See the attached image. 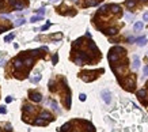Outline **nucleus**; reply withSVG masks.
<instances>
[{"label":"nucleus","mask_w":148,"mask_h":132,"mask_svg":"<svg viewBox=\"0 0 148 132\" xmlns=\"http://www.w3.org/2000/svg\"><path fill=\"white\" fill-rule=\"evenodd\" d=\"M124 86H125V89H126V90L132 91V90L135 89V79H132V78H128V79H125V82H124Z\"/></svg>","instance_id":"nucleus-1"},{"label":"nucleus","mask_w":148,"mask_h":132,"mask_svg":"<svg viewBox=\"0 0 148 132\" xmlns=\"http://www.w3.org/2000/svg\"><path fill=\"white\" fill-rule=\"evenodd\" d=\"M30 99L31 101H34V102H41L42 101V95L39 93H33V91H30Z\"/></svg>","instance_id":"nucleus-2"},{"label":"nucleus","mask_w":148,"mask_h":132,"mask_svg":"<svg viewBox=\"0 0 148 132\" xmlns=\"http://www.w3.org/2000/svg\"><path fill=\"white\" fill-rule=\"evenodd\" d=\"M102 99H103L106 103L111 102V94H110L109 90H103V91H102Z\"/></svg>","instance_id":"nucleus-3"},{"label":"nucleus","mask_w":148,"mask_h":132,"mask_svg":"<svg viewBox=\"0 0 148 132\" xmlns=\"http://www.w3.org/2000/svg\"><path fill=\"white\" fill-rule=\"evenodd\" d=\"M118 59H120V55L117 53V52L110 51V53H109V60H110V63H115V61H118Z\"/></svg>","instance_id":"nucleus-4"},{"label":"nucleus","mask_w":148,"mask_h":132,"mask_svg":"<svg viewBox=\"0 0 148 132\" xmlns=\"http://www.w3.org/2000/svg\"><path fill=\"white\" fill-rule=\"evenodd\" d=\"M139 46H144L145 44H147V37H140V38H136V41H135Z\"/></svg>","instance_id":"nucleus-5"},{"label":"nucleus","mask_w":148,"mask_h":132,"mask_svg":"<svg viewBox=\"0 0 148 132\" xmlns=\"http://www.w3.org/2000/svg\"><path fill=\"white\" fill-rule=\"evenodd\" d=\"M41 117L45 119V120H49V121H53V116H52L49 112H46V110H44L42 113H41Z\"/></svg>","instance_id":"nucleus-6"},{"label":"nucleus","mask_w":148,"mask_h":132,"mask_svg":"<svg viewBox=\"0 0 148 132\" xmlns=\"http://www.w3.org/2000/svg\"><path fill=\"white\" fill-rule=\"evenodd\" d=\"M117 33H118V30L115 27H110V29L105 30V34H107V35H115Z\"/></svg>","instance_id":"nucleus-7"},{"label":"nucleus","mask_w":148,"mask_h":132,"mask_svg":"<svg viewBox=\"0 0 148 132\" xmlns=\"http://www.w3.org/2000/svg\"><path fill=\"white\" fill-rule=\"evenodd\" d=\"M23 110L27 112V113H33V112L35 110V108H33L31 105H29V103H25V106H23Z\"/></svg>","instance_id":"nucleus-8"},{"label":"nucleus","mask_w":148,"mask_h":132,"mask_svg":"<svg viewBox=\"0 0 148 132\" xmlns=\"http://www.w3.org/2000/svg\"><path fill=\"white\" fill-rule=\"evenodd\" d=\"M139 67H140V60H139V57L137 56H135L133 57V69H139Z\"/></svg>","instance_id":"nucleus-9"},{"label":"nucleus","mask_w":148,"mask_h":132,"mask_svg":"<svg viewBox=\"0 0 148 132\" xmlns=\"http://www.w3.org/2000/svg\"><path fill=\"white\" fill-rule=\"evenodd\" d=\"M34 125H46V121H45V119L39 117V119H37L34 121Z\"/></svg>","instance_id":"nucleus-10"},{"label":"nucleus","mask_w":148,"mask_h":132,"mask_svg":"<svg viewBox=\"0 0 148 132\" xmlns=\"http://www.w3.org/2000/svg\"><path fill=\"white\" fill-rule=\"evenodd\" d=\"M145 95H147V91H145L144 89H143V90H139V91H137V97H139L141 101L144 99V97H145Z\"/></svg>","instance_id":"nucleus-11"},{"label":"nucleus","mask_w":148,"mask_h":132,"mask_svg":"<svg viewBox=\"0 0 148 132\" xmlns=\"http://www.w3.org/2000/svg\"><path fill=\"white\" fill-rule=\"evenodd\" d=\"M38 21H42V15H35V17L30 18V22H31V23H35V22H38Z\"/></svg>","instance_id":"nucleus-12"},{"label":"nucleus","mask_w":148,"mask_h":132,"mask_svg":"<svg viewBox=\"0 0 148 132\" xmlns=\"http://www.w3.org/2000/svg\"><path fill=\"white\" fill-rule=\"evenodd\" d=\"M30 80L33 82V83H38V82L41 80V75H39V74H35V76H33Z\"/></svg>","instance_id":"nucleus-13"},{"label":"nucleus","mask_w":148,"mask_h":132,"mask_svg":"<svg viewBox=\"0 0 148 132\" xmlns=\"http://www.w3.org/2000/svg\"><path fill=\"white\" fill-rule=\"evenodd\" d=\"M110 8L113 10V12H115V14H118L120 11H121L120 6H117V4H111V6H110Z\"/></svg>","instance_id":"nucleus-14"},{"label":"nucleus","mask_w":148,"mask_h":132,"mask_svg":"<svg viewBox=\"0 0 148 132\" xmlns=\"http://www.w3.org/2000/svg\"><path fill=\"white\" fill-rule=\"evenodd\" d=\"M126 7L128 8H132V7H135V4H136V0H126Z\"/></svg>","instance_id":"nucleus-15"},{"label":"nucleus","mask_w":148,"mask_h":132,"mask_svg":"<svg viewBox=\"0 0 148 132\" xmlns=\"http://www.w3.org/2000/svg\"><path fill=\"white\" fill-rule=\"evenodd\" d=\"M14 37H15V34H14V33H10L8 35H5L4 41H5V42H10V41H11V40H14Z\"/></svg>","instance_id":"nucleus-16"},{"label":"nucleus","mask_w":148,"mask_h":132,"mask_svg":"<svg viewBox=\"0 0 148 132\" xmlns=\"http://www.w3.org/2000/svg\"><path fill=\"white\" fill-rule=\"evenodd\" d=\"M143 22H136L135 23V30H141L143 29Z\"/></svg>","instance_id":"nucleus-17"},{"label":"nucleus","mask_w":148,"mask_h":132,"mask_svg":"<svg viewBox=\"0 0 148 132\" xmlns=\"http://www.w3.org/2000/svg\"><path fill=\"white\" fill-rule=\"evenodd\" d=\"M107 8H110V6H102L101 8H99V14H103L107 11Z\"/></svg>","instance_id":"nucleus-18"},{"label":"nucleus","mask_w":148,"mask_h":132,"mask_svg":"<svg viewBox=\"0 0 148 132\" xmlns=\"http://www.w3.org/2000/svg\"><path fill=\"white\" fill-rule=\"evenodd\" d=\"M50 105H52V108H53V110H56V112H60V110H59V106H57V103H56L55 101H52V102H50Z\"/></svg>","instance_id":"nucleus-19"},{"label":"nucleus","mask_w":148,"mask_h":132,"mask_svg":"<svg viewBox=\"0 0 148 132\" xmlns=\"http://www.w3.org/2000/svg\"><path fill=\"white\" fill-rule=\"evenodd\" d=\"M25 19H18V21L16 22H15V23H14V25H15V26H21V25H23V23H25Z\"/></svg>","instance_id":"nucleus-20"},{"label":"nucleus","mask_w":148,"mask_h":132,"mask_svg":"<svg viewBox=\"0 0 148 132\" xmlns=\"http://www.w3.org/2000/svg\"><path fill=\"white\" fill-rule=\"evenodd\" d=\"M4 129H5L7 132H11V131H12V127H11V124H5Z\"/></svg>","instance_id":"nucleus-21"},{"label":"nucleus","mask_w":148,"mask_h":132,"mask_svg":"<svg viewBox=\"0 0 148 132\" xmlns=\"http://www.w3.org/2000/svg\"><path fill=\"white\" fill-rule=\"evenodd\" d=\"M49 27H50V23H48V25L42 26V27H41V30H42V31H45V30H48Z\"/></svg>","instance_id":"nucleus-22"},{"label":"nucleus","mask_w":148,"mask_h":132,"mask_svg":"<svg viewBox=\"0 0 148 132\" xmlns=\"http://www.w3.org/2000/svg\"><path fill=\"white\" fill-rule=\"evenodd\" d=\"M5 112H7V109H5V106H1V108H0V115H4Z\"/></svg>","instance_id":"nucleus-23"},{"label":"nucleus","mask_w":148,"mask_h":132,"mask_svg":"<svg viewBox=\"0 0 148 132\" xmlns=\"http://www.w3.org/2000/svg\"><path fill=\"white\" fill-rule=\"evenodd\" d=\"M52 60H53V64H56V63H57V60H59V56H57V55H55Z\"/></svg>","instance_id":"nucleus-24"},{"label":"nucleus","mask_w":148,"mask_h":132,"mask_svg":"<svg viewBox=\"0 0 148 132\" xmlns=\"http://www.w3.org/2000/svg\"><path fill=\"white\" fill-rule=\"evenodd\" d=\"M143 19L145 22H148V12H144V15H143Z\"/></svg>","instance_id":"nucleus-25"},{"label":"nucleus","mask_w":148,"mask_h":132,"mask_svg":"<svg viewBox=\"0 0 148 132\" xmlns=\"http://www.w3.org/2000/svg\"><path fill=\"white\" fill-rule=\"evenodd\" d=\"M79 98H80V101H86V94H80Z\"/></svg>","instance_id":"nucleus-26"},{"label":"nucleus","mask_w":148,"mask_h":132,"mask_svg":"<svg viewBox=\"0 0 148 132\" xmlns=\"http://www.w3.org/2000/svg\"><path fill=\"white\" fill-rule=\"evenodd\" d=\"M38 14H39V15H44V14H45V8H39L38 10Z\"/></svg>","instance_id":"nucleus-27"},{"label":"nucleus","mask_w":148,"mask_h":132,"mask_svg":"<svg viewBox=\"0 0 148 132\" xmlns=\"http://www.w3.org/2000/svg\"><path fill=\"white\" fill-rule=\"evenodd\" d=\"M125 18H126V19H132L133 17H132L131 14H126V15H125Z\"/></svg>","instance_id":"nucleus-28"},{"label":"nucleus","mask_w":148,"mask_h":132,"mask_svg":"<svg viewBox=\"0 0 148 132\" xmlns=\"http://www.w3.org/2000/svg\"><path fill=\"white\" fill-rule=\"evenodd\" d=\"M144 75H148V65L144 68Z\"/></svg>","instance_id":"nucleus-29"},{"label":"nucleus","mask_w":148,"mask_h":132,"mask_svg":"<svg viewBox=\"0 0 148 132\" xmlns=\"http://www.w3.org/2000/svg\"><path fill=\"white\" fill-rule=\"evenodd\" d=\"M11 101H12V98H11V97H7V98H5V102H11Z\"/></svg>","instance_id":"nucleus-30"},{"label":"nucleus","mask_w":148,"mask_h":132,"mask_svg":"<svg viewBox=\"0 0 148 132\" xmlns=\"http://www.w3.org/2000/svg\"><path fill=\"white\" fill-rule=\"evenodd\" d=\"M52 3H55V1H59V0H50Z\"/></svg>","instance_id":"nucleus-31"},{"label":"nucleus","mask_w":148,"mask_h":132,"mask_svg":"<svg viewBox=\"0 0 148 132\" xmlns=\"http://www.w3.org/2000/svg\"><path fill=\"white\" fill-rule=\"evenodd\" d=\"M147 86H148V82H147Z\"/></svg>","instance_id":"nucleus-32"}]
</instances>
